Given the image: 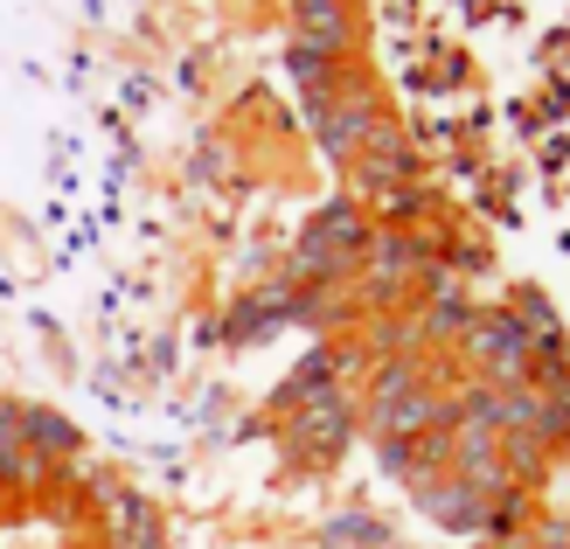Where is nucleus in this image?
Here are the masks:
<instances>
[{
    "label": "nucleus",
    "mask_w": 570,
    "mask_h": 549,
    "mask_svg": "<svg viewBox=\"0 0 570 549\" xmlns=\"http://www.w3.org/2000/svg\"><path fill=\"white\" fill-rule=\"evenodd\" d=\"M508 313H515L522 321V334L535 341V349H543V341H563V321H557V306L535 293V285H515V300H508Z\"/></svg>",
    "instance_id": "3"
},
{
    "label": "nucleus",
    "mask_w": 570,
    "mask_h": 549,
    "mask_svg": "<svg viewBox=\"0 0 570 549\" xmlns=\"http://www.w3.org/2000/svg\"><path fill=\"white\" fill-rule=\"evenodd\" d=\"M321 549H390V529L376 522V514L348 508V514H334V529L321 536Z\"/></svg>",
    "instance_id": "4"
},
{
    "label": "nucleus",
    "mask_w": 570,
    "mask_h": 549,
    "mask_svg": "<svg viewBox=\"0 0 570 549\" xmlns=\"http://www.w3.org/2000/svg\"><path fill=\"white\" fill-rule=\"evenodd\" d=\"M460 369L473 375V383H494V390H515L529 383V349L535 341L522 334V321L508 306H473V321L460 327Z\"/></svg>",
    "instance_id": "1"
},
{
    "label": "nucleus",
    "mask_w": 570,
    "mask_h": 549,
    "mask_svg": "<svg viewBox=\"0 0 570 549\" xmlns=\"http://www.w3.org/2000/svg\"><path fill=\"white\" fill-rule=\"evenodd\" d=\"M417 508L432 514L439 529H452V536H488V514H494V501L480 494V487H466V480H424L417 487Z\"/></svg>",
    "instance_id": "2"
}]
</instances>
